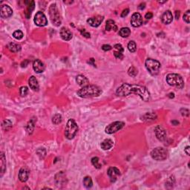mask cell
Wrapping results in <instances>:
<instances>
[{"label":"cell","mask_w":190,"mask_h":190,"mask_svg":"<svg viewBox=\"0 0 190 190\" xmlns=\"http://www.w3.org/2000/svg\"><path fill=\"white\" fill-rule=\"evenodd\" d=\"M116 94L120 97H126L132 94L138 95L145 102H148L150 100V93L145 86L140 85L123 83L117 89Z\"/></svg>","instance_id":"obj_1"},{"label":"cell","mask_w":190,"mask_h":190,"mask_svg":"<svg viewBox=\"0 0 190 190\" xmlns=\"http://www.w3.org/2000/svg\"><path fill=\"white\" fill-rule=\"evenodd\" d=\"M76 94L79 97L82 98L94 97L100 96L102 94V90L98 86L94 85H88L77 91Z\"/></svg>","instance_id":"obj_2"},{"label":"cell","mask_w":190,"mask_h":190,"mask_svg":"<svg viewBox=\"0 0 190 190\" xmlns=\"http://www.w3.org/2000/svg\"><path fill=\"white\" fill-rule=\"evenodd\" d=\"M166 82L171 86L182 89L184 87V81L181 75L177 74H169L166 76Z\"/></svg>","instance_id":"obj_3"},{"label":"cell","mask_w":190,"mask_h":190,"mask_svg":"<svg viewBox=\"0 0 190 190\" xmlns=\"http://www.w3.org/2000/svg\"><path fill=\"white\" fill-rule=\"evenodd\" d=\"M145 65L147 71L151 75L155 76V75L158 74L161 65L157 60L151 59V58H148L147 60H145Z\"/></svg>","instance_id":"obj_4"},{"label":"cell","mask_w":190,"mask_h":190,"mask_svg":"<svg viewBox=\"0 0 190 190\" xmlns=\"http://www.w3.org/2000/svg\"><path fill=\"white\" fill-rule=\"evenodd\" d=\"M77 132H78V126L76 125V123H75V121L73 119H70L68 121L67 125L65 126V137L68 140H71V139L74 138Z\"/></svg>","instance_id":"obj_5"},{"label":"cell","mask_w":190,"mask_h":190,"mask_svg":"<svg viewBox=\"0 0 190 190\" xmlns=\"http://www.w3.org/2000/svg\"><path fill=\"white\" fill-rule=\"evenodd\" d=\"M49 16L53 25L58 27L61 25V17L56 4H52L49 8Z\"/></svg>","instance_id":"obj_6"},{"label":"cell","mask_w":190,"mask_h":190,"mask_svg":"<svg viewBox=\"0 0 190 190\" xmlns=\"http://www.w3.org/2000/svg\"><path fill=\"white\" fill-rule=\"evenodd\" d=\"M168 155V151L163 147H157L153 149L151 152V156L154 160H166Z\"/></svg>","instance_id":"obj_7"},{"label":"cell","mask_w":190,"mask_h":190,"mask_svg":"<svg viewBox=\"0 0 190 190\" xmlns=\"http://www.w3.org/2000/svg\"><path fill=\"white\" fill-rule=\"evenodd\" d=\"M125 126V123L121 121H116L114 123H110L109 125L107 126L106 128V133L108 134H114V133L117 132L121 129H123V126Z\"/></svg>","instance_id":"obj_8"},{"label":"cell","mask_w":190,"mask_h":190,"mask_svg":"<svg viewBox=\"0 0 190 190\" xmlns=\"http://www.w3.org/2000/svg\"><path fill=\"white\" fill-rule=\"evenodd\" d=\"M34 23H35L37 26L39 27H44L47 25L48 24V20L45 17V15L43 12L38 11L36 13L35 17H34Z\"/></svg>","instance_id":"obj_9"},{"label":"cell","mask_w":190,"mask_h":190,"mask_svg":"<svg viewBox=\"0 0 190 190\" xmlns=\"http://www.w3.org/2000/svg\"><path fill=\"white\" fill-rule=\"evenodd\" d=\"M131 24L134 28H138V27L141 26L143 24V18H142L140 13H133L132 18H131Z\"/></svg>","instance_id":"obj_10"},{"label":"cell","mask_w":190,"mask_h":190,"mask_svg":"<svg viewBox=\"0 0 190 190\" xmlns=\"http://www.w3.org/2000/svg\"><path fill=\"white\" fill-rule=\"evenodd\" d=\"M13 14V11H12L11 8L10 6L7 5H3L1 7L0 9V15L1 17L3 19H8L9 17H11Z\"/></svg>","instance_id":"obj_11"},{"label":"cell","mask_w":190,"mask_h":190,"mask_svg":"<svg viewBox=\"0 0 190 190\" xmlns=\"http://www.w3.org/2000/svg\"><path fill=\"white\" fill-rule=\"evenodd\" d=\"M155 132L157 138L160 141H163L166 138V129H164L163 127L160 126H157L155 129Z\"/></svg>","instance_id":"obj_12"},{"label":"cell","mask_w":190,"mask_h":190,"mask_svg":"<svg viewBox=\"0 0 190 190\" xmlns=\"http://www.w3.org/2000/svg\"><path fill=\"white\" fill-rule=\"evenodd\" d=\"M103 17H101V16H97V17H91L89 19H87V23L88 24H89L91 27H94V28H97L102 23V22L103 21Z\"/></svg>","instance_id":"obj_13"},{"label":"cell","mask_w":190,"mask_h":190,"mask_svg":"<svg viewBox=\"0 0 190 190\" xmlns=\"http://www.w3.org/2000/svg\"><path fill=\"white\" fill-rule=\"evenodd\" d=\"M33 68L37 74H41L45 71V66L43 62L39 60H35L33 62Z\"/></svg>","instance_id":"obj_14"},{"label":"cell","mask_w":190,"mask_h":190,"mask_svg":"<svg viewBox=\"0 0 190 190\" xmlns=\"http://www.w3.org/2000/svg\"><path fill=\"white\" fill-rule=\"evenodd\" d=\"M29 174H30V171H29V170L27 169V168H22V169H20V170H19V181H21V182H26L27 181H28V177H29Z\"/></svg>","instance_id":"obj_15"},{"label":"cell","mask_w":190,"mask_h":190,"mask_svg":"<svg viewBox=\"0 0 190 190\" xmlns=\"http://www.w3.org/2000/svg\"><path fill=\"white\" fill-rule=\"evenodd\" d=\"M120 175V171L116 167H110L108 169V175L112 180V182H114L117 180V177Z\"/></svg>","instance_id":"obj_16"},{"label":"cell","mask_w":190,"mask_h":190,"mask_svg":"<svg viewBox=\"0 0 190 190\" xmlns=\"http://www.w3.org/2000/svg\"><path fill=\"white\" fill-rule=\"evenodd\" d=\"M60 36H61V38L63 40H65V41H68L70 39H71L72 38V33L70 30H69L68 28H62L61 30H60Z\"/></svg>","instance_id":"obj_17"},{"label":"cell","mask_w":190,"mask_h":190,"mask_svg":"<svg viewBox=\"0 0 190 190\" xmlns=\"http://www.w3.org/2000/svg\"><path fill=\"white\" fill-rule=\"evenodd\" d=\"M173 17H172V13L170 11H166L164 12V13L162 15L161 17V20L163 23L166 25H169L172 22Z\"/></svg>","instance_id":"obj_18"},{"label":"cell","mask_w":190,"mask_h":190,"mask_svg":"<svg viewBox=\"0 0 190 190\" xmlns=\"http://www.w3.org/2000/svg\"><path fill=\"white\" fill-rule=\"evenodd\" d=\"M28 84L30 86V88L33 91H37L39 89V86L38 83V81L34 76H31L28 80Z\"/></svg>","instance_id":"obj_19"},{"label":"cell","mask_w":190,"mask_h":190,"mask_svg":"<svg viewBox=\"0 0 190 190\" xmlns=\"http://www.w3.org/2000/svg\"><path fill=\"white\" fill-rule=\"evenodd\" d=\"M142 120H144L145 122H151L155 120L157 118V114L154 112H148L144 115L141 117Z\"/></svg>","instance_id":"obj_20"},{"label":"cell","mask_w":190,"mask_h":190,"mask_svg":"<svg viewBox=\"0 0 190 190\" xmlns=\"http://www.w3.org/2000/svg\"><path fill=\"white\" fill-rule=\"evenodd\" d=\"M76 82L80 86H86L88 85V80L83 75H78L76 77Z\"/></svg>","instance_id":"obj_21"},{"label":"cell","mask_w":190,"mask_h":190,"mask_svg":"<svg viewBox=\"0 0 190 190\" xmlns=\"http://www.w3.org/2000/svg\"><path fill=\"white\" fill-rule=\"evenodd\" d=\"M25 3L28 4V9H27L26 12L25 13V14L27 19H29L31 15V12L34 11V8H35V2L34 1H30V2H25Z\"/></svg>","instance_id":"obj_22"},{"label":"cell","mask_w":190,"mask_h":190,"mask_svg":"<svg viewBox=\"0 0 190 190\" xmlns=\"http://www.w3.org/2000/svg\"><path fill=\"white\" fill-rule=\"evenodd\" d=\"M106 30L108 31H117L118 26H117L115 22L112 19H108L106 22Z\"/></svg>","instance_id":"obj_23"},{"label":"cell","mask_w":190,"mask_h":190,"mask_svg":"<svg viewBox=\"0 0 190 190\" xmlns=\"http://www.w3.org/2000/svg\"><path fill=\"white\" fill-rule=\"evenodd\" d=\"M113 144H114V143L111 139H106L101 143L100 146L103 150H108L113 146Z\"/></svg>","instance_id":"obj_24"},{"label":"cell","mask_w":190,"mask_h":190,"mask_svg":"<svg viewBox=\"0 0 190 190\" xmlns=\"http://www.w3.org/2000/svg\"><path fill=\"white\" fill-rule=\"evenodd\" d=\"M0 162H1V176H2L6 170V159L5 154L3 152H1Z\"/></svg>","instance_id":"obj_25"},{"label":"cell","mask_w":190,"mask_h":190,"mask_svg":"<svg viewBox=\"0 0 190 190\" xmlns=\"http://www.w3.org/2000/svg\"><path fill=\"white\" fill-rule=\"evenodd\" d=\"M8 48L9 49L10 51L13 53L19 52V50H21V45L19 44L14 43H11L8 45Z\"/></svg>","instance_id":"obj_26"},{"label":"cell","mask_w":190,"mask_h":190,"mask_svg":"<svg viewBox=\"0 0 190 190\" xmlns=\"http://www.w3.org/2000/svg\"><path fill=\"white\" fill-rule=\"evenodd\" d=\"M131 34V30L129 28H122L119 31V35L123 38L128 37Z\"/></svg>","instance_id":"obj_27"},{"label":"cell","mask_w":190,"mask_h":190,"mask_svg":"<svg viewBox=\"0 0 190 190\" xmlns=\"http://www.w3.org/2000/svg\"><path fill=\"white\" fill-rule=\"evenodd\" d=\"M13 126L12 122L9 120H5L3 123H2V129L5 131H9Z\"/></svg>","instance_id":"obj_28"},{"label":"cell","mask_w":190,"mask_h":190,"mask_svg":"<svg viewBox=\"0 0 190 190\" xmlns=\"http://www.w3.org/2000/svg\"><path fill=\"white\" fill-rule=\"evenodd\" d=\"M83 184L84 186H86V188H91V186H92V185H93V182H92V180H91V177H89V176H86V177H84Z\"/></svg>","instance_id":"obj_29"},{"label":"cell","mask_w":190,"mask_h":190,"mask_svg":"<svg viewBox=\"0 0 190 190\" xmlns=\"http://www.w3.org/2000/svg\"><path fill=\"white\" fill-rule=\"evenodd\" d=\"M34 120H31L30 122L28 123V126H27V132L29 134H31L33 133L34 130Z\"/></svg>","instance_id":"obj_30"},{"label":"cell","mask_w":190,"mask_h":190,"mask_svg":"<svg viewBox=\"0 0 190 190\" xmlns=\"http://www.w3.org/2000/svg\"><path fill=\"white\" fill-rule=\"evenodd\" d=\"M62 120V118L61 114H56L52 118V123L55 124V125H58V124L61 123Z\"/></svg>","instance_id":"obj_31"},{"label":"cell","mask_w":190,"mask_h":190,"mask_svg":"<svg viewBox=\"0 0 190 190\" xmlns=\"http://www.w3.org/2000/svg\"><path fill=\"white\" fill-rule=\"evenodd\" d=\"M128 49H129V50L130 51V52L132 53H134L137 50V45L136 43H135V42L134 41H130L129 43V44H128Z\"/></svg>","instance_id":"obj_32"},{"label":"cell","mask_w":190,"mask_h":190,"mask_svg":"<svg viewBox=\"0 0 190 190\" xmlns=\"http://www.w3.org/2000/svg\"><path fill=\"white\" fill-rule=\"evenodd\" d=\"M91 163L93 164V166L97 169H101L102 165L99 163V158L97 157H94L91 159Z\"/></svg>","instance_id":"obj_33"},{"label":"cell","mask_w":190,"mask_h":190,"mask_svg":"<svg viewBox=\"0 0 190 190\" xmlns=\"http://www.w3.org/2000/svg\"><path fill=\"white\" fill-rule=\"evenodd\" d=\"M128 74H129V76H136L138 74V70H137L136 68H134V66H132L131 68H129V71H128Z\"/></svg>","instance_id":"obj_34"},{"label":"cell","mask_w":190,"mask_h":190,"mask_svg":"<svg viewBox=\"0 0 190 190\" xmlns=\"http://www.w3.org/2000/svg\"><path fill=\"white\" fill-rule=\"evenodd\" d=\"M13 37L14 38H15L16 39H18V40H19V39H23V33L22 31H19V30L13 32Z\"/></svg>","instance_id":"obj_35"},{"label":"cell","mask_w":190,"mask_h":190,"mask_svg":"<svg viewBox=\"0 0 190 190\" xmlns=\"http://www.w3.org/2000/svg\"><path fill=\"white\" fill-rule=\"evenodd\" d=\"M37 153L38 156L39 157V158L40 159H43L45 157V155H46V151H45V149H38L37 151Z\"/></svg>","instance_id":"obj_36"},{"label":"cell","mask_w":190,"mask_h":190,"mask_svg":"<svg viewBox=\"0 0 190 190\" xmlns=\"http://www.w3.org/2000/svg\"><path fill=\"white\" fill-rule=\"evenodd\" d=\"M28 88L26 87V86H23V87H21L19 88V94L22 97H25V95L28 94Z\"/></svg>","instance_id":"obj_37"},{"label":"cell","mask_w":190,"mask_h":190,"mask_svg":"<svg viewBox=\"0 0 190 190\" xmlns=\"http://www.w3.org/2000/svg\"><path fill=\"white\" fill-rule=\"evenodd\" d=\"M183 20L186 22V23H190V11H187L183 15Z\"/></svg>","instance_id":"obj_38"},{"label":"cell","mask_w":190,"mask_h":190,"mask_svg":"<svg viewBox=\"0 0 190 190\" xmlns=\"http://www.w3.org/2000/svg\"><path fill=\"white\" fill-rule=\"evenodd\" d=\"M114 48L117 50V51H118V52L123 53V51H124V48H123V46H122L120 44H116V45H114Z\"/></svg>","instance_id":"obj_39"},{"label":"cell","mask_w":190,"mask_h":190,"mask_svg":"<svg viewBox=\"0 0 190 190\" xmlns=\"http://www.w3.org/2000/svg\"><path fill=\"white\" fill-rule=\"evenodd\" d=\"M114 55L117 59H119V60H123V53L118 52V51H114Z\"/></svg>","instance_id":"obj_40"},{"label":"cell","mask_w":190,"mask_h":190,"mask_svg":"<svg viewBox=\"0 0 190 190\" xmlns=\"http://www.w3.org/2000/svg\"><path fill=\"white\" fill-rule=\"evenodd\" d=\"M80 34H82L83 37H85L86 38H90L91 37V36H90V34L88 33V32L86 31L85 29H82V30H80Z\"/></svg>","instance_id":"obj_41"},{"label":"cell","mask_w":190,"mask_h":190,"mask_svg":"<svg viewBox=\"0 0 190 190\" xmlns=\"http://www.w3.org/2000/svg\"><path fill=\"white\" fill-rule=\"evenodd\" d=\"M181 113L182 114V116H184V117H187L189 114V112L188 109H186V108H182L181 109Z\"/></svg>","instance_id":"obj_42"},{"label":"cell","mask_w":190,"mask_h":190,"mask_svg":"<svg viewBox=\"0 0 190 190\" xmlns=\"http://www.w3.org/2000/svg\"><path fill=\"white\" fill-rule=\"evenodd\" d=\"M112 46L109 45H103V46H102V49H103V50H105V51H108V50H112Z\"/></svg>","instance_id":"obj_43"},{"label":"cell","mask_w":190,"mask_h":190,"mask_svg":"<svg viewBox=\"0 0 190 190\" xmlns=\"http://www.w3.org/2000/svg\"><path fill=\"white\" fill-rule=\"evenodd\" d=\"M129 8H126V9L123 10V12H122V13H121V17H126V16L128 15V14H129Z\"/></svg>","instance_id":"obj_44"},{"label":"cell","mask_w":190,"mask_h":190,"mask_svg":"<svg viewBox=\"0 0 190 190\" xmlns=\"http://www.w3.org/2000/svg\"><path fill=\"white\" fill-rule=\"evenodd\" d=\"M152 17H153V14H152V13H151V12H149V13H145V18L146 19H151Z\"/></svg>","instance_id":"obj_45"},{"label":"cell","mask_w":190,"mask_h":190,"mask_svg":"<svg viewBox=\"0 0 190 190\" xmlns=\"http://www.w3.org/2000/svg\"><path fill=\"white\" fill-rule=\"evenodd\" d=\"M28 62H29V61H28V60H25V62H22V64H21V65H22V67H26L27 65H28Z\"/></svg>","instance_id":"obj_46"},{"label":"cell","mask_w":190,"mask_h":190,"mask_svg":"<svg viewBox=\"0 0 190 190\" xmlns=\"http://www.w3.org/2000/svg\"><path fill=\"white\" fill-rule=\"evenodd\" d=\"M145 8V4L144 3V2L143 3H141L140 5L138 6V9H140V10H143Z\"/></svg>","instance_id":"obj_47"},{"label":"cell","mask_w":190,"mask_h":190,"mask_svg":"<svg viewBox=\"0 0 190 190\" xmlns=\"http://www.w3.org/2000/svg\"><path fill=\"white\" fill-rule=\"evenodd\" d=\"M189 146H186V149H184V151H185V153H186V155H189V154H190V152H189Z\"/></svg>","instance_id":"obj_48"},{"label":"cell","mask_w":190,"mask_h":190,"mask_svg":"<svg viewBox=\"0 0 190 190\" xmlns=\"http://www.w3.org/2000/svg\"><path fill=\"white\" fill-rule=\"evenodd\" d=\"M94 60L93 58H91V59H90L89 61L88 62L89 64H91V65H93V66H95V64H94Z\"/></svg>","instance_id":"obj_49"},{"label":"cell","mask_w":190,"mask_h":190,"mask_svg":"<svg viewBox=\"0 0 190 190\" xmlns=\"http://www.w3.org/2000/svg\"><path fill=\"white\" fill-rule=\"evenodd\" d=\"M179 17H180V11H175V19H178Z\"/></svg>","instance_id":"obj_50"},{"label":"cell","mask_w":190,"mask_h":190,"mask_svg":"<svg viewBox=\"0 0 190 190\" xmlns=\"http://www.w3.org/2000/svg\"><path fill=\"white\" fill-rule=\"evenodd\" d=\"M171 123H172L173 125L177 126V125H178V124H179V122L176 121V120H172V121H171Z\"/></svg>","instance_id":"obj_51"},{"label":"cell","mask_w":190,"mask_h":190,"mask_svg":"<svg viewBox=\"0 0 190 190\" xmlns=\"http://www.w3.org/2000/svg\"><path fill=\"white\" fill-rule=\"evenodd\" d=\"M169 95V97L170 98H174V97H175V94L174 93H170Z\"/></svg>","instance_id":"obj_52"}]
</instances>
